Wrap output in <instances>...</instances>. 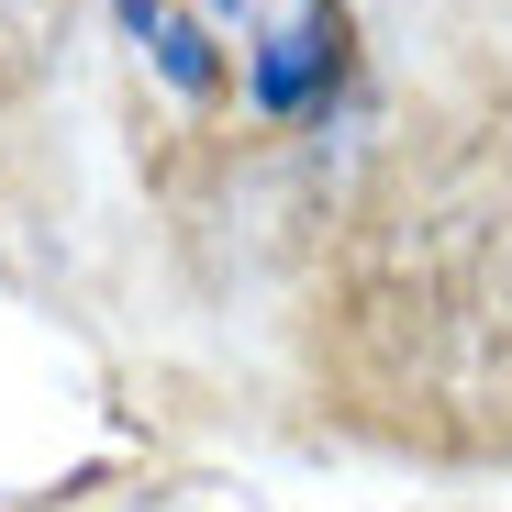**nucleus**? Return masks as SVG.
Segmentation results:
<instances>
[{
	"label": "nucleus",
	"mask_w": 512,
	"mask_h": 512,
	"mask_svg": "<svg viewBox=\"0 0 512 512\" xmlns=\"http://www.w3.org/2000/svg\"><path fill=\"white\" fill-rule=\"evenodd\" d=\"M279 12L290 0H123V34L156 56L167 90H223L234 67H256Z\"/></svg>",
	"instance_id": "f257e3e1"
}]
</instances>
